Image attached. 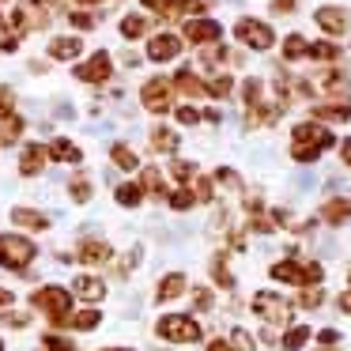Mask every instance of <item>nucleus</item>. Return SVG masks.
I'll use <instances>...</instances> for the list:
<instances>
[{"label": "nucleus", "mask_w": 351, "mask_h": 351, "mask_svg": "<svg viewBox=\"0 0 351 351\" xmlns=\"http://www.w3.org/2000/svg\"><path fill=\"white\" fill-rule=\"evenodd\" d=\"M182 53V38H178V34H155L152 42H147V57H152V61H174V57Z\"/></svg>", "instance_id": "nucleus-10"}, {"label": "nucleus", "mask_w": 351, "mask_h": 351, "mask_svg": "<svg viewBox=\"0 0 351 351\" xmlns=\"http://www.w3.org/2000/svg\"><path fill=\"white\" fill-rule=\"evenodd\" d=\"M106 351H129V348H106Z\"/></svg>", "instance_id": "nucleus-57"}, {"label": "nucleus", "mask_w": 351, "mask_h": 351, "mask_svg": "<svg viewBox=\"0 0 351 351\" xmlns=\"http://www.w3.org/2000/svg\"><path fill=\"white\" fill-rule=\"evenodd\" d=\"M12 110H16V91L12 87H0V121L12 117Z\"/></svg>", "instance_id": "nucleus-36"}, {"label": "nucleus", "mask_w": 351, "mask_h": 351, "mask_svg": "<svg viewBox=\"0 0 351 351\" xmlns=\"http://www.w3.org/2000/svg\"><path fill=\"white\" fill-rule=\"evenodd\" d=\"M117 204H125V208H136L140 200H144V189L140 185H132V182H125V185H117Z\"/></svg>", "instance_id": "nucleus-24"}, {"label": "nucleus", "mask_w": 351, "mask_h": 351, "mask_svg": "<svg viewBox=\"0 0 351 351\" xmlns=\"http://www.w3.org/2000/svg\"><path fill=\"white\" fill-rule=\"evenodd\" d=\"M283 57H287V61H298V57H310V42H306L302 34H291V38L283 42Z\"/></svg>", "instance_id": "nucleus-23"}, {"label": "nucleus", "mask_w": 351, "mask_h": 351, "mask_svg": "<svg viewBox=\"0 0 351 351\" xmlns=\"http://www.w3.org/2000/svg\"><path fill=\"white\" fill-rule=\"evenodd\" d=\"M310 57H317V61H336V57H340V49H336L332 42H313Z\"/></svg>", "instance_id": "nucleus-31"}, {"label": "nucleus", "mask_w": 351, "mask_h": 351, "mask_svg": "<svg viewBox=\"0 0 351 351\" xmlns=\"http://www.w3.org/2000/svg\"><path fill=\"white\" fill-rule=\"evenodd\" d=\"M72 287H76V295H80V298H87V302H99V298L106 295V283L95 280V276H80V280L72 283Z\"/></svg>", "instance_id": "nucleus-17"}, {"label": "nucleus", "mask_w": 351, "mask_h": 351, "mask_svg": "<svg viewBox=\"0 0 351 351\" xmlns=\"http://www.w3.org/2000/svg\"><path fill=\"white\" fill-rule=\"evenodd\" d=\"M159 336L162 340H174V343H197L200 340V325L185 313H170V317L159 321Z\"/></svg>", "instance_id": "nucleus-4"}, {"label": "nucleus", "mask_w": 351, "mask_h": 351, "mask_svg": "<svg viewBox=\"0 0 351 351\" xmlns=\"http://www.w3.org/2000/svg\"><path fill=\"white\" fill-rule=\"evenodd\" d=\"M170 174H174L178 182H189V178L197 174V167H193V162H182V159H174V167H170Z\"/></svg>", "instance_id": "nucleus-40"}, {"label": "nucleus", "mask_w": 351, "mask_h": 351, "mask_svg": "<svg viewBox=\"0 0 351 351\" xmlns=\"http://www.w3.org/2000/svg\"><path fill=\"white\" fill-rule=\"evenodd\" d=\"M208 351H234V348H230L227 340H212V343H208Z\"/></svg>", "instance_id": "nucleus-52"}, {"label": "nucleus", "mask_w": 351, "mask_h": 351, "mask_svg": "<svg viewBox=\"0 0 351 351\" xmlns=\"http://www.w3.org/2000/svg\"><path fill=\"white\" fill-rule=\"evenodd\" d=\"M313 19H317V27L325 34H343V31H348V12H343V8H317V16H313Z\"/></svg>", "instance_id": "nucleus-12"}, {"label": "nucleus", "mask_w": 351, "mask_h": 351, "mask_svg": "<svg viewBox=\"0 0 351 351\" xmlns=\"http://www.w3.org/2000/svg\"><path fill=\"white\" fill-rule=\"evenodd\" d=\"M272 280L295 283V287H310V283H321V265H298V261H280V265H272Z\"/></svg>", "instance_id": "nucleus-5"}, {"label": "nucleus", "mask_w": 351, "mask_h": 351, "mask_svg": "<svg viewBox=\"0 0 351 351\" xmlns=\"http://www.w3.org/2000/svg\"><path fill=\"white\" fill-rule=\"evenodd\" d=\"M219 23H212V19H189L185 23V38L197 42V46H208V42H219Z\"/></svg>", "instance_id": "nucleus-11"}, {"label": "nucleus", "mask_w": 351, "mask_h": 351, "mask_svg": "<svg viewBox=\"0 0 351 351\" xmlns=\"http://www.w3.org/2000/svg\"><path fill=\"white\" fill-rule=\"evenodd\" d=\"M298 306H306V310H313V306H321V291H302V298H298Z\"/></svg>", "instance_id": "nucleus-42"}, {"label": "nucleus", "mask_w": 351, "mask_h": 351, "mask_svg": "<svg viewBox=\"0 0 351 351\" xmlns=\"http://www.w3.org/2000/svg\"><path fill=\"white\" fill-rule=\"evenodd\" d=\"M313 117H325V121H351V102L340 99V102H332V106H317Z\"/></svg>", "instance_id": "nucleus-21"}, {"label": "nucleus", "mask_w": 351, "mask_h": 351, "mask_svg": "<svg viewBox=\"0 0 351 351\" xmlns=\"http://www.w3.org/2000/svg\"><path fill=\"white\" fill-rule=\"evenodd\" d=\"M182 291H185V276H182V272H170V276H162L155 298H159V302H170V298H178Z\"/></svg>", "instance_id": "nucleus-18"}, {"label": "nucleus", "mask_w": 351, "mask_h": 351, "mask_svg": "<svg viewBox=\"0 0 351 351\" xmlns=\"http://www.w3.org/2000/svg\"><path fill=\"white\" fill-rule=\"evenodd\" d=\"M212 276H215V283H219V287H234V280H230V272H227V261H223V257H215V265H212Z\"/></svg>", "instance_id": "nucleus-38"}, {"label": "nucleus", "mask_w": 351, "mask_h": 351, "mask_svg": "<svg viewBox=\"0 0 351 351\" xmlns=\"http://www.w3.org/2000/svg\"><path fill=\"white\" fill-rule=\"evenodd\" d=\"M80 38H53L49 42V57L53 61H72V57H80Z\"/></svg>", "instance_id": "nucleus-19"}, {"label": "nucleus", "mask_w": 351, "mask_h": 351, "mask_svg": "<svg viewBox=\"0 0 351 351\" xmlns=\"http://www.w3.org/2000/svg\"><path fill=\"white\" fill-rule=\"evenodd\" d=\"M4 321H8V325H27V321H31V317H27V313H8V317H4Z\"/></svg>", "instance_id": "nucleus-49"}, {"label": "nucleus", "mask_w": 351, "mask_h": 351, "mask_svg": "<svg viewBox=\"0 0 351 351\" xmlns=\"http://www.w3.org/2000/svg\"><path fill=\"white\" fill-rule=\"evenodd\" d=\"M197 310H208V306H212V291H197Z\"/></svg>", "instance_id": "nucleus-47"}, {"label": "nucleus", "mask_w": 351, "mask_h": 351, "mask_svg": "<svg viewBox=\"0 0 351 351\" xmlns=\"http://www.w3.org/2000/svg\"><path fill=\"white\" fill-rule=\"evenodd\" d=\"M152 147H155V152H174V147H178V136H174L170 129H155V132H152Z\"/></svg>", "instance_id": "nucleus-28"}, {"label": "nucleus", "mask_w": 351, "mask_h": 351, "mask_svg": "<svg viewBox=\"0 0 351 351\" xmlns=\"http://www.w3.org/2000/svg\"><path fill=\"white\" fill-rule=\"evenodd\" d=\"M46 155H49V159H57V162H80V159H84V152H80L72 140H53V144L46 147Z\"/></svg>", "instance_id": "nucleus-15"}, {"label": "nucleus", "mask_w": 351, "mask_h": 351, "mask_svg": "<svg viewBox=\"0 0 351 351\" xmlns=\"http://www.w3.org/2000/svg\"><path fill=\"white\" fill-rule=\"evenodd\" d=\"M234 351H253V340L245 332H234Z\"/></svg>", "instance_id": "nucleus-46"}, {"label": "nucleus", "mask_w": 351, "mask_h": 351, "mask_svg": "<svg viewBox=\"0 0 351 351\" xmlns=\"http://www.w3.org/2000/svg\"><path fill=\"white\" fill-rule=\"evenodd\" d=\"M340 152H343V162L351 167V140H343V144H340Z\"/></svg>", "instance_id": "nucleus-53"}, {"label": "nucleus", "mask_w": 351, "mask_h": 351, "mask_svg": "<svg viewBox=\"0 0 351 351\" xmlns=\"http://www.w3.org/2000/svg\"><path fill=\"white\" fill-rule=\"evenodd\" d=\"M80 261H84V265H102V261H110L114 257V250H110L106 242H84L80 245V253H76Z\"/></svg>", "instance_id": "nucleus-16"}, {"label": "nucleus", "mask_w": 351, "mask_h": 351, "mask_svg": "<svg viewBox=\"0 0 351 351\" xmlns=\"http://www.w3.org/2000/svg\"><path fill=\"white\" fill-rule=\"evenodd\" d=\"M343 84H348V80H343L340 72H328V76H321V87H325L328 95H343Z\"/></svg>", "instance_id": "nucleus-37"}, {"label": "nucleus", "mask_w": 351, "mask_h": 351, "mask_svg": "<svg viewBox=\"0 0 351 351\" xmlns=\"http://www.w3.org/2000/svg\"><path fill=\"white\" fill-rule=\"evenodd\" d=\"M0 306H12V291H4V287H0Z\"/></svg>", "instance_id": "nucleus-55"}, {"label": "nucleus", "mask_w": 351, "mask_h": 351, "mask_svg": "<svg viewBox=\"0 0 351 351\" xmlns=\"http://www.w3.org/2000/svg\"><path fill=\"white\" fill-rule=\"evenodd\" d=\"M336 340H340V336H336V332H332V328H325V332H321V343H325V348H332V343H336Z\"/></svg>", "instance_id": "nucleus-50"}, {"label": "nucleus", "mask_w": 351, "mask_h": 351, "mask_svg": "<svg viewBox=\"0 0 351 351\" xmlns=\"http://www.w3.org/2000/svg\"><path fill=\"white\" fill-rule=\"evenodd\" d=\"M121 34H125V38H144V34H147V19L144 16H125L121 19Z\"/></svg>", "instance_id": "nucleus-26"}, {"label": "nucleus", "mask_w": 351, "mask_h": 351, "mask_svg": "<svg viewBox=\"0 0 351 351\" xmlns=\"http://www.w3.org/2000/svg\"><path fill=\"white\" fill-rule=\"evenodd\" d=\"M306 340H310V328L298 325V328H291V332L283 336V348H287V351H298V348H306Z\"/></svg>", "instance_id": "nucleus-30"}, {"label": "nucleus", "mask_w": 351, "mask_h": 351, "mask_svg": "<svg viewBox=\"0 0 351 351\" xmlns=\"http://www.w3.org/2000/svg\"><path fill=\"white\" fill-rule=\"evenodd\" d=\"M110 159H114L121 170H136V155H132L129 147H121V144H117L114 152H110Z\"/></svg>", "instance_id": "nucleus-32"}, {"label": "nucleus", "mask_w": 351, "mask_h": 351, "mask_svg": "<svg viewBox=\"0 0 351 351\" xmlns=\"http://www.w3.org/2000/svg\"><path fill=\"white\" fill-rule=\"evenodd\" d=\"M340 310L351 313V291H348V295H340Z\"/></svg>", "instance_id": "nucleus-54"}, {"label": "nucleus", "mask_w": 351, "mask_h": 351, "mask_svg": "<svg viewBox=\"0 0 351 351\" xmlns=\"http://www.w3.org/2000/svg\"><path fill=\"white\" fill-rule=\"evenodd\" d=\"M69 325H72V328H95V325H99V310H80V313H69Z\"/></svg>", "instance_id": "nucleus-29"}, {"label": "nucleus", "mask_w": 351, "mask_h": 351, "mask_svg": "<svg viewBox=\"0 0 351 351\" xmlns=\"http://www.w3.org/2000/svg\"><path fill=\"white\" fill-rule=\"evenodd\" d=\"M174 87H178L182 95H189V99H197V95H208V84H200L193 72H178V76H174Z\"/></svg>", "instance_id": "nucleus-22"}, {"label": "nucleus", "mask_w": 351, "mask_h": 351, "mask_svg": "<svg viewBox=\"0 0 351 351\" xmlns=\"http://www.w3.org/2000/svg\"><path fill=\"white\" fill-rule=\"evenodd\" d=\"M197 200H212V182H208V178L197 182Z\"/></svg>", "instance_id": "nucleus-45"}, {"label": "nucleus", "mask_w": 351, "mask_h": 351, "mask_svg": "<svg viewBox=\"0 0 351 351\" xmlns=\"http://www.w3.org/2000/svg\"><path fill=\"white\" fill-rule=\"evenodd\" d=\"M215 178H219L223 185H234V189H238V174H234V170H219Z\"/></svg>", "instance_id": "nucleus-48"}, {"label": "nucleus", "mask_w": 351, "mask_h": 351, "mask_svg": "<svg viewBox=\"0 0 351 351\" xmlns=\"http://www.w3.org/2000/svg\"><path fill=\"white\" fill-rule=\"evenodd\" d=\"M42 167H46V147L42 144H27L23 155H19V170H23L27 178L42 174Z\"/></svg>", "instance_id": "nucleus-13"}, {"label": "nucleus", "mask_w": 351, "mask_h": 351, "mask_svg": "<svg viewBox=\"0 0 351 351\" xmlns=\"http://www.w3.org/2000/svg\"><path fill=\"white\" fill-rule=\"evenodd\" d=\"M76 76L84 80V84H106L110 76H114V61H110L106 53H95L87 64H80Z\"/></svg>", "instance_id": "nucleus-9"}, {"label": "nucleus", "mask_w": 351, "mask_h": 351, "mask_svg": "<svg viewBox=\"0 0 351 351\" xmlns=\"http://www.w3.org/2000/svg\"><path fill=\"white\" fill-rule=\"evenodd\" d=\"M178 121H182V125H197L200 114H197L193 106H182V110H178Z\"/></svg>", "instance_id": "nucleus-44"}, {"label": "nucleus", "mask_w": 351, "mask_h": 351, "mask_svg": "<svg viewBox=\"0 0 351 351\" xmlns=\"http://www.w3.org/2000/svg\"><path fill=\"white\" fill-rule=\"evenodd\" d=\"M272 8L276 12H291V8H295V0H272Z\"/></svg>", "instance_id": "nucleus-51"}, {"label": "nucleus", "mask_w": 351, "mask_h": 351, "mask_svg": "<svg viewBox=\"0 0 351 351\" xmlns=\"http://www.w3.org/2000/svg\"><path fill=\"white\" fill-rule=\"evenodd\" d=\"M245 106H257V102H261V84H257V80H245Z\"/></svg>", "instance_id": "nucleus-41"}, {"label": "nucleus", "mask_w": 351, "mask_h": 351, "mask_svg": "<svg viewBox=\"0 0 351 351\" xmlns=\"http://www.w3.org/2000/svg\"><path fill=\"white\" fill-rule=\"evenodd\" d=\"M325 351H332V348H325Z\"/></svg>", "instance_id": "nucleus-58"}, {"label": "nucleus", "mask_w": 351, "mask_h": 351, "mask_svg": "<svg viewBox=\"0 0 351 351\" xmlns=\"http://www.w3.org/2000/svg\"><path fill=\"white\" fill-rule=\"evenodd\" d=\"M72 23H76L80 31H91V27H95V16H87V12H72Z\"/></svg>", "instance_id": "nucleus-43"}, {"label": "nucleus", "mask_w": 351, "mask_h": 351, "mask_svg": "<svg viewBox=\"0 0 351 351\" xmlns=\"http://www.w3.org/2000/svg\"><path fill=\"white\" fill-rule=\"evenodd\" d=\"M140 189L152 193V197H162V174H159L155 167H147V170H144V178H140Z\"/></svg>", "instance_id": "nucleus-27"}, {"label": "nucleus", "mask_w": 351, "mask_h": 351, "mask_svg": "<svg viewBox=\"0 0 351 351\" xmlns=\"http://www.w3.org/2000/svg\"><path fill=\"white\" fill-rule=\"evenodd\" d=\"M12 219H16L19 227H27V230H46L49 227V219L42 212H34V208H16V212H12Z\"/></svg>", "instance_id": "nucleus-20"}, {"label": "nucleus", "mask_w": 351, "mask_h": 351, "mask_svg": "<svg viewBox=\"0 0 351 351\" xmlns=\"http://www.w3.org/2000/svg\"><path fill=\"white\" fill-rule=\"evenodd\" d=\"M230 87H234V84H230V76H215L212 84H208V95H212V99H227Z\"/></svg>", "instance_id": "nucleus-34"}, {"label": "nucleus", "mask_w": 351, "mask_h": 351, "mask_svg": "<svg viewBox=\"0 0 351 351\" xmlns=\"http://www.w3.org/2000/svg\"><path fill=\"white\" fill-rule=\"evenodd\" d=\"M34 242L19 234H0V268H12V272H23L34 261Z\"/></svg>", "instance_id": "nucleus-3"}, {"label": "nucleus", "mask_w": 351, "mask_h": 351, "mask_svg": "<svg viewBox=\"0 0 351 351\" xmlns=\"http://www.w3.org/2000/svg\"><path fill=\"white\" fill-rule=\"evenodd\" d=\"M253 310L261 313V317L268 321V325H283V321L291 317V306L283 302V298H276V295H268V291H261L257 298H253Z\"/></svg>", "instance_id": "nucleus-7"}, {"label": "nucleus", "mask_w": 351, "mask_h": 351, "mask_svg": "<svg viewBox=\"0 0 351 351\" xmlns=\"http://www.w3.org/2000/svg\"><path fill=\"white\" fill-rule=\"evenodd\" d=\"M193 204H197V193H189V189L170 193V208H178V212H185V208H193Z\"/></svg>", "instance_id": "nucleus-33"}, {"label": "nucleus", "mask_w": 351, "mask_h": 351, "mask_svg": "<svg viewBox=\"0 0 351 351\" xmlns=\"http://www.w3.org/2000/svg\"><path fill=\"white\" fill-rule=\"evenodd\" d=\"M19 132H23V117H16V114H12V117H4V121H0V147H4V144H12V140H16Z\"/></svg>", "instance_id": "nucleus-25"}, {"label": "nucleus", "mask_w": 351, "mask_h": 351, "mask_svg": "<svg viewBox=\"0 0 351 351\" xmlns=\"http://www.w3.org/2000/svg\"><path fill=\"white\" fill-rule=\"evenodd\" d=\"M321 219H325V223H332V227L348 223V219H351V200H343V197L325 200V208H321Z\"/></svg>", "instance_id": "nucleus-14"}, {"label": "nucleus", "mask_w": 351, "mask_h": 351, "mask_svg": "<svg viewBox=\"0 0 351 351\" xmlns=\"http://www.w3.org/2000/svg\"><path fill=\"white\" fill-rule=\"evenodd\" d=\"M234 34H238V42L250 46V49H272V42H276L272 27L261 23V19H238Z\"/></svg>", "instance_id": "nucleus-6"}, {"label": "nucleus", "mask_w": 351, "mask_h": 351, "mask_svg": "<svg viewBox=\"0 0 351 351\" xmlns=\"http://www.w3.org/2000/svg\"><path fill=\"white\" fill-rule=\"evenodd\" d=\"M170 80H147L144 91H140V99H144V106L152 110V114H162V110L170 106Z\"/></svg>", "instance_id": "nucleus-8"}, {"label": "nucleus", "mask_w": 351, "mask_h": 351, "mask_svg": "<svg viewBox=\"0 0 351 351\" xmlns=\"http://www.w3.org/2000/svg\"><path fill=\"white\" fill-rule=\"evenodd\" d=\"M80 4H99V0H80Z\"/></svg>", "instance_id": "nucleus-56"}, {"label": "nucleus", "mask_w": 351, "mask_h": 351, "mask_svg": "<svg viewBox=\"0 0 351 351\" xmlns=\"http://www.w3.org/2000/svg\"><path fill=\"white\" fill-rule=\"evenodd\" d=\"M42 348H46V351H76V348H72V340H64V336H57V332L42 336Z\"/></svg>", "instance_id": "nucleus-35"}, {"label": "nucleus", "mask_w": 351, "mask_h": 351, "mask_svg": "<svg viewBox=\"0 0 351 351\" xmlns=\"http://www.w3.org/2000/svg\"><path fill=\"white\" fill-rule=\"evenodd\" d=\"M295 147H291V155H295L298 162H313L325 147H332L336 140H332V132L325 129V125H317V121H302V125H295Z\"/></svg>", "instance_id": "nucleus-1"}, {"label": "nucleus", "mask_w": 351, "mask_h": 351, "mask_svg": "<svg viewBox=\"0 0 351 351\" xmlns=\"http://www.w3.org/2000/svg\"><path fill=\"white\" fill-rule=\"evenodd\" d=\"M31 306L34 310H42L49 321H53L57 328L61 325H69V313H72V298H69V291L64 287H38L31 295Z\"/></svg>", "instance_id": "nucleus-2"}, {"label": "nucleus", "mask_w": 351, "mask_h": 351, "mask_svg": "<svg viewBox=\"0 0 351 351\" xmlns=\"http://www.w3.org/2000/svg\"><path fill=\"white\" fill-rule=\"evenodd\" d=\"M72 200H80V204L91 200V182H87V178H76V182H72Z\"/></svg>", "instance_id": "nucleus-39"}]
</instances>
